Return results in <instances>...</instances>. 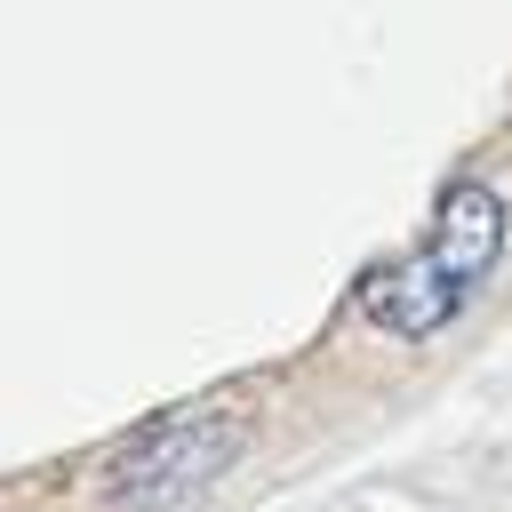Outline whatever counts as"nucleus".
<instances>
[{
    "mask_svg": "<svg viewBox=\"0 0 512 512\" xmlns=\"http://www.w3.org/2000/svg\"><path fill=\"white\" fill-rule=\"evenodd\" d=\"M504 232H512L504 192H496L488 176H456V184L432 200L424 232L352 288V312H360L368 328L400 336V344L440 336V328L464 320L472 296L488 288V272H496V256H504Z\"/></svg>",
    "mask_w": 512,
    "mask_h": 512,
    "instance_id": "f257e3e1",
    "label": "nucleus"
},
{
    "mask_svg": "<svg viewBox=\"0 0 512 512\" xmlns=\"http://www.w3.org/2000/svg\"><path fill=\"white\" fill-rule=\"evenodd\" d=\"M248 432H256V408H248L240 392L176 400V408L144 416L128 440L104 448V464H96V496H104L112 512H176L184 496L216 488V480L240 464Z\"/></svg>",
    "mask_w": 512,
    "mask_h": 512,
    "instance_id": "f03ea898",
    "label": "nucleus"
}]
</instances>
